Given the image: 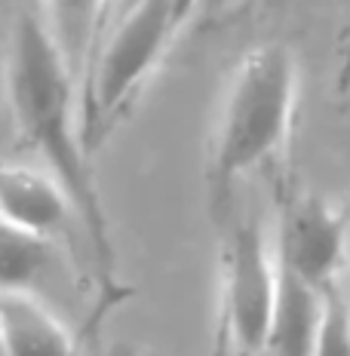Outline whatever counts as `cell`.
Masks as SVG:
<instances>
[{
  "label": "cell",
  "mask_w": 350,
  "mask_h": 356,
  "mask_svg": "<svg viewBox=\"0 0 350 356\" xmlns=\"http://www.w3.org/2000/svg\"><path fill=\"white\" fill-rule=\"evenodd\" d=\"M277 295V258L264 231L252 221L230 225L221 255V304L228 338L243 353H258Z\"/></svg>",
  "instance_id": "cell-4"
},
{
  "label": "cell",
  "mask_w": 350,
  "mask_h": 356,
  "mask_svg": "<svg viewBox=\"0 0 350 356\" xmlns=\"http://www.w3.org/2000/svg\"><path fill=\"white\" fill-rule=\"evenodd\" d=\"M0 218L56 243L71 227L77 212L65 188L47 169L0 163Z\"/></svg>",
  "instance_id": "cell-6"
},
{
  "label": "cell",
  "mask_w": 350,
  "mask_h": 356,
  "mask_svg": "<svg viewBox=\"0 0 350 356\" xmlns=\"http://www.w3.org/2000/svg\"><path fill=\"white\" fill-rule=\"evenodd\" d=\"M117 0H37V16L65 56L77 83H83L95 43L102 40Z\"/></svg>",
  "instance_id": "cell-9"
},
{
  "label": "cell",
  "mask_w": 350,
  "mask_h": 356,
  "mask_svg": "<svg viewBox=\"0 0 350 356\" xmlns=\"http://www.w3.org/2000/svg\"><path fill=\"white\" fill-rule=\"evenodd\" d=\"M314 356H350V298L338 286L326 289Z\"/></svg>",
  "instance_id": "cell-11"
},
{
  "label": "cell",
  "mask_w": 350,
  "mask_h": 356,
  "mask_svg": "<svg viewBox=\"0 0 350 356\" xmlns=\"http://www.w3.org/2000/svg\"><path fill=\"white\" fill-rule=\"evenodd\" d=\"M136 0H117V6H114V13H120V10H126V6H132Z\"/></svg>",
  "instance_id": "cell-13"
},
{
  "label": "cell",
  "mask_w": 350,
  "mask_h": 356,
  "mask_svg": "<svg viewBox=\"0 0 350 356\" xmlns=\"http://www.w3.org/2000/svg\"><path fill=\"white\" fill-rule=\"evenodd\" d=\"M3 89L19 136L68 194L93 243L105 286L114 280V243L108 215L89 169L80 123V83L34 10L19 13L3 58Z\"/></svg>",
  "instance_id": "cell-1"
},
{
  "label": "cell",
  "mask_w": 350,
  "mask_h": 356,
  "mask_svg": "<svg viewBox=\"0 0 350 356\" xmlns=\"http://www.w3.org/2000/svg\"><path fill=\"white\" fill-rule=\"evenodd\" d=\"M273 258L286 273L317 289L338 286L350 258V227L319 194H298L280 212Z\"/></svg>",
  "instance_id": "cell-5"
},
{
  "label": "cell",
  "mask_w": 350,
  "mask_h": 356,
  "mask_svg": "<svg viewBox=\"0 0 350 356\" xmlns=\"http://www.w3.org/2000/svg\"><path fill=\"white\" fill-rule=\"evenodd\" d=\"M240 3L243 0H173L178 34H182L191 22H212L230 10H237Z\"/></svg>",
  "instance_id": "cell-12"
},
{
  "label": "cell",
  "mask_w": 350,
  "mask_h": 356,
  "mask_svg": "<svg viewBox=\"0 0 350 356\" xmlns=\"http://www.w3.org/2000/svg\"><path fill=\"white\" fill-rule=\"evenodd\" d=\"M0 347L6 356H74V335L37 295H0Z\"/></svg>",
  "instance_id": "cell-8"
},
{
  "label": "cell",
  "mask_w": 350,
  "mask_h": 356,
  "mask_svg": "<svg viewBox=\"0 0 350 356\" xmlns=\"http://www.w3.org/2000/svg\"><path fill=\"white\" fill-rule=\"evenodd\" d=\"M56 267V243L0 218V295H40Z\"/></svg>",
  "instance_id": "cell-10"
},
{
  "label": "cell",
  "mask_w": 350,
  "mask_h": 356,
  "mask_svg": "<svg viewBox=\"0 0 350 356\" xmlns=\"http://www.w3.org/2000/svg\"><path fill=\"white\" fill-rule=\"evenodd\" d=\"M326 289L286 273L277 264V295L258 356H314Z\"/></svg>",
  "instance_id": "cell-7"
},
{
  "label": "cell",
  "mask_w": 350,
  "mask_h": 356,
  "mask_svg": "<svg viewBox=\"0 0 350 356\" xmlns=\"http://www.w3.org/2000/svg\"><path fill=\"white\" fill-rule=\"evenodd\" d=\"M175 37L173 0H136L114 13V22H108L102 40L95 43L80 83V123L89 151L102 145L126 114L138 89L160 68Z\"/></svg>",
  "instance_id": "cell-3"
},
{
  "label": "cell",
  "mask_w": 350,
  "mask_h": 356,
  "mask_svg": "<svg viewBox=\"0 0 350 356\" xmlns=\"http://www.w3.org/2000/svg\"><path fill=\"white\" fill-rule=\"evenodd\" d=\"M298 108V62L286 43L246 49L228 80L212 132L209 181L218 194L267 166L286 145Z\"/></svg>",
  "instance_id": "cell-2"
},
{
  "label": "cell",
  "mask_w": 350,
  "mask_h": 356,
  "mask_svg": "<svg viewBox=\"0 0 350 356\" xmlns=\"http://www.w3.org/2000/svg\"><path fill=\"white\" fill-rule=\"evenodd\" d=\"M347 270H350V258H347Z\"/></svg>",
  "instance_id": "cell-14"
}]
</instances>
